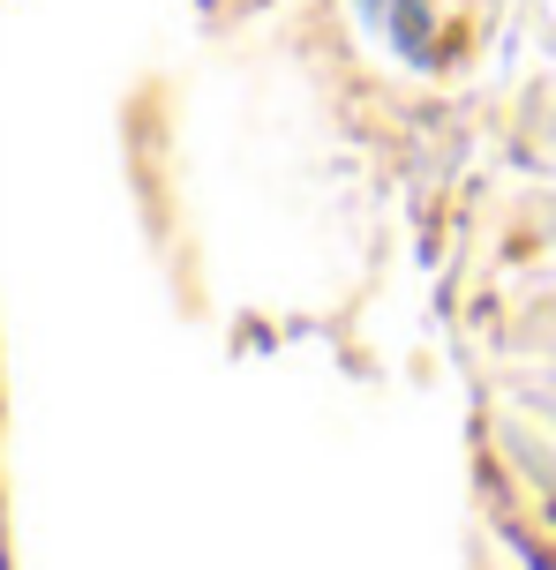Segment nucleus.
<instances>
[{"label": "nucleus", "instance_id": "nucleus-1", "mask_svg": "<svg viewBox=\"0 0 556 570\" xmlns=\"http://www.w3.org/2000/svg\"><path fill=\"white\" fill-rule=\"evenodd\" d=\"M361 16L391 30V46H399L413 68H429V0H361Z\"/></svg>", "mask_w": 556, "mask_h": 570}]
</instances>
